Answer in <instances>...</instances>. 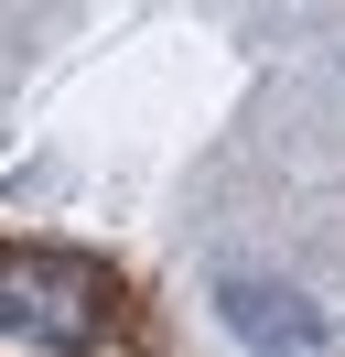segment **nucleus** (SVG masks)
Masks as SVG:
<instances>
[{
    "label": "nucleus",
    "instance_id": "1",
    "mask_svg": "<svg viewBox=\"0 0 345 357\" xmlns=\"http://www.w3.org/2000/svg\"><path fill=\"white\" fill-rule=\"evenodd\" d=\"M97 325H108V282L76 249H0V335L43 357H86Z\"/></svg>",
    "mask_w": 345,
    "mask_h": 357
},
{
    "label": "nucleus",
    "instance_id": "2",
    "mask_svg": "<svg viewBox=\"0 0 345 357\" xmlns=\"http://www.w3.org/2000/svg\"><path fill=\"white\" fill-rule=\"evenodd\" d=\"M216 303H227L237 347H259V357H345V347H335V325H323V303H313V292H291V282L227 271V282H216Z\"/></svg>",
    "mask_w": 345,
    "mask_h": 357
}]
</instances>
